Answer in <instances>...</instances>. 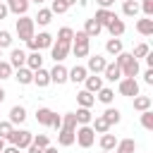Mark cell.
<instances>
[{
	"instance_id": "cell-31",
	"label": "cell",
	"mask_w": 153,
	"mask_h": 153,
	"mask_svg": "<svg viewBox=\"0 0 153 153\" xmlns=\"http://www.w3.org/2000/svg\"><path fill=\"white\" fill-rule=\"evenodd\" d=\"M122 12H124L127 17H136V14H139V2H136V0H124V2H122Z\"/></svg>"
},
{
	"instance_id": "cell-30",
	"label": "cell",
	"mask_w": 153,
	"mask_h": 153,
	"mask_svg": "<svg viewBox=\"0 0 153 153\" xmlns=\"http://www.w3.org/2000/svg\"><path fill=\"white\" fill-rule=\"evenodd\" d=\"M115 146H117L115 134H100V148L103 151H115Z\"/></svg>"
},
{
	"instance_id": "cell-20",
	"label": "cell",
	"mask_w": 153,
	"mask_h": 153,
	"mask_svg": "<svg viewBox=\"0 0 153 153\" xmlns=\"http://www.w3.org/2000/svg\"><path fill=\"white\" fill-rule=\"evenodd\" d=\"M100 31H103V26H100V24H98L93 17H91V19H86V24H84V33H86L88 38H96Z\"/></svg>"
},
{
	"instance_id": "cell-54",
	"label": "cell",
	"mask_w": 153,
	"mask_h": 153,
	"mask_svg": "<svg viewBox=\"0 0 153 153\" xmlns=\"http://www.w3.org/2000/svg\"><path fill=\"white\" fill-rule=\"evenodd\" d=\"M2 148H5V139H0V153H2Z\"/></svg>"
},
{
	"instance_id": "cell-3",
	"label": "cell",
	"mask_w": 153,
	"mask_h": 153,
	"mask_svg": "<svg viewBox=\"0 0 153 153\" xmlns=\"http://www.w3.org/2000/svg\"><path fill=\"white\" fill-rule=\"evenodd\" d=\"M36 122L43 124V127H53V129H57V131H60V127H62V117H60L57 112H53L50 108H38V110H36Z\"/></svg>"
},
{
	"instance_id": "cell-5",
	"label": "cell",
	"mask_w": 153,
	"mask_h": 153,
	"mask_svg": "<svg viewBox=\"0 0 153 153\" xmlns=\"http://www.w3.org/2000/svg\"><path fill=\"white\" fill-rule=\"evenodd\" d=\"M88 48H91V38L84 31H76L74 38H72V53H74V57H86Z\"/></svg>"
},
{
	"instance_id": "cell-34",
	"label": "cell",
	"mask_w": 153,
	"mask_h": 153,
	"mask_svg": "<svg viewBox=\"0 0 153 153\" xmlns=\"http://www.w3.org/2000/svg\"><path fill=\"white\" fill-rule=\"evenodd\" d=\"M50 19H53V12H50V10H45V7H43V10H38V14L33 17V22H38L41 26L50 24Z\"/></svg>"
},
{
	"instance_id": "cell-37",
	"label": "cell",
	"mask_w": 153,
	"mask_h": 153,
	"mask_svg": "<svg viewBox=\"0 0 153 153\" xmlns=\"http://www.w3.org/2000/svg\"><path fill=\"white\" fill-rule=\"evenodd\" d=\"M67 10H69V5L65 0H53V5H50V12L53 14H65Z\"/></svg>"
},
{
	"instance_id": "cell-52",
	"label": "cell",
	"mask_w": 153,
	"mask_h": 153,
	"mask_svg": "<svg viewBox=\"0 0 153 153\" xmlns=\"http://www.w3.org/2000/svg\"><path fill=\"white\" fill-rule=\"evenodd\" d=\"M29 2H36V5H43L45 0H29Z\"/></svg>"
},
{
	"instance_id": "cell-51",
	"label": "cell",
	"mask_w": 153,
	"mask_h": 153,
	"mask_svg": "<svg viewBox=\"0 0 153 153\" xmlns=\"http://www.w3.org/2000/svg\"><path fill=\"white\" fill-rule=\"evenodd\" d=\"M43 153H57V148H53V146H48V148H43Z\"/></svg>"
},
{
	"instance_id": "cell-6",
	"label": "cell",
	"mask_w": 153,
	"mask_h": 153,
	"mask_svg": "<svg viewBox=\"0 0 153 153\" xmlns=\"http://www.w3.org/2000/svg\"><path fill=\"white\" fill-rule=\"evenodd\" d=\"M33 29H36V22L31 19V17H19L17 19V36L22 38V41H31L36 33H33Z\"/></svg>"
},
{
	"instance_id": "cell-56",
	"label": "cell",
	"mask_w": 153,
	"mask_h": 153,
	"mask_svg": "<svg viewBox=\"0 0 153 153\" xmlns=\"http://www.w3.org/2000/svg\"><path fill=\"white\" fill-rule=\"evenodd\" d=\"M0 60H2V50H0Z\"/></svg>"
},
{
	"instance_id": "cell-36",
	"label": "cell",
	"mask_w": 153,
	"mask_h": 153,
	"mask_svg": "<svg viewBox=\"0 0 153 153\" xmlns=\"http://www.w3.org/2000/svg\"><path fill=\"white\" fill-rule=\"evenodd\" d=\"M112 98H115V91H112V88H108V86H103V88L98 91V100H100V103H105V105H110V103H112Z\"/></svg>"
},
{
	"instance_id": "cell-57",
	"label": "cell",
	"mask_w": 153,
	"mask_h": 153,
	"mask_svg": "<svg viewBox=\"0 0 153 153\" xmlns=\"http://www.w3.org/2000/svg\"><path fill=\"white\" fill-rule=\"evenodd\" d=\"M103 153H110V151H103Z\"/></svg>"
},
{
	"instance_id": "cell-27",
	"label": "cell",
	"mask_w": 153,
	"mask_h": 153,
	"mask_svg": "<svg viewBox=\"0 0 153 153\" xmlns=\"http://www.w3.org/2000/svg\"><path fill=\"white\" fill-rule=\"evenodd\" d=\"M136 31H139L141 36H151V33H153V19H148V17H146V19H139V22H136Z\"/></svg>"
},
{
	"instance_id": "cell-58",
	"label": "cell",
	"mask_w": 153,
	"mask_h": 153,
	"mask_svg": "<svg viewBox=\"0 0 153 153\" xmlns=\"http://www.w3.org/2000/svg\"><path fill=\"white\" fill-rule=\"evenodd\" d=\"M122 2H124V0H122Z\"/></svg>"
},
{
	"instance_id": "cell-53",
	"label": "cell",
	"mask_w": 153,
	"mask_h": 153,
	"mask_svg": "<svg viewBox=\"0 0 153 153\" xmlns=\"http://www.w3.org/2000/svg\"><path fill=\"white\" fill-rule=\"evenodd\" d=\"M2 100H5V91L0 88V103H2Z\"/></svg>"
},
{
	"instance_id": "cell-21",
	"label": "cell",
	"mask_w": 153,
	"mask_h": 153,
	"mask_svg": "<svg viewBox=\"0 0 153 153\" xmlns=\"http://www.w3.org/2000/svg\"><path fill=\"white\" fill-rule=\"evenodd\" d=\"M105 29L110 31V36H112V38H120V36L124 33V29H127V26H124V22H122V19H117V17H115Z\"/></svg>"
},
{
	"instance_id": "cell-47",
	"label": "cell",
	"mask_w": 153,
	"mask_h": 153,
	"mask_svg": "<svg viewBox=\"0 0 153 153\" xmlns=\"http://www.w3.org/2000/svg\"><path fill=\"white\" fill-rule=\"evenodd\" d=\"M100 10H110V5H115V0H96Z\"/></svg>"
},
{
	"instance_id": "cell-13",
	"label": "cell",
	"mask_w": 153,
	"mask_h": 153,
	"mask_svg": "<svg viewBox=\"0 0 153 153\" xmlns=\"http://www.w3.org/2000/svg\"><path fill=\"white\" fill-rule=\"evenodd\" d=\"M10 65H12V69L26 67V53H24L22 48H14V50L10 53Z\"/></svg>"
},
{
	"instance_id": "cell-49",
	"label": "cell",
	"mask_w": 153,
	"mask_h": 153,
	"mask_svg": "<svg viewBox=\"0 0 153 153\" xmlns=\"http://www.w3.org/2000/svg\"><path fill=\"white\" fill-rule=\"evenodd\" d=\"M2 153H19V148H17V146H5Z\"/></svg>"
},
{
	"instance_id": "cell-32",
	"label": "cell",
	"mask_w": 153,
	"mask_h": 153,
	"mask_svg": "<svg viewBox=\"0 0 153 153\" xmlns=\"http://www.w3.org/2000/svg\"><path fill=\"white\" fill-rule=\"evenodd\" d=\"M74 115H76V124H91V120H93V115H91L88 108H79Z\"/></svg>"
},
{
	"instance_id": "cell-41",
	"label": "cell",
	"mask_w": 153,
	"mask_h": 153,
	"mask_svg": "<svg viewBox=\"0 0 153 153\" xmlns=\"http://www.w3.org/2000/svg\"><path fill=\"white\" fill-rule=\"evenodd\" d=\"M10 76H12V65L0 60V79H10Z\"/></svg>"
},
{
	"instance_id": "cell-22",
	"label": "cell",
	"mask_w": 153,
	"mask_h": 153,
	"mask_svg": "<svg viewBox=\"0 0 153 153\" xmlns=\"http://www.w3.org/2000/svg\"><path fill=\"white\" fill-rule=\"evenodd\" d=\"M26 67H29L31 72H36V69H41V67H43V57H41V53H38V50H33V53H29V55H26Z\"/></svg>"
},
{
	"instance_id": "cell-40",
	"label": "cell",
	"mask_w": 153,
	"mask_h": 153,
	"mask_svg": "<svg viewBox=\"0 0 153 153\" xmlns=\"http://www.w3.org/2000/svg\"><path fill=\"white\" fill-rule=\"evenodd\" d=\"M57 38H60V41H69V43H72V38H74V31H72L69 26H62V29L57 31Z\"/></svg>"
},
{
	"instance_id": "cell-9",
	"label": "cell",
	"mask_w": 153,
	"mask_h": 153,
	"mask_svg": "<svg viewBox=\"0 0 153 153\" xmlns=\"http://www.w3.org/2000/svg\"><path fill=\"white\" fill-rule=\"evenodd\" d=\"M69 50H72V43H69V41H60V38H57V41L50 45V53H53V60H55V62H62V60L69 55Z\"/></svg>"
},
{
	"instance_id": "cell-4",
	"label": "cell",
	"mask_w": 153,
	"mask_h": 153,
	"mask_svg": "<svg viewBox=\"0 0 153 153\" xmlns=\"http://www.w3.org/2000/svg\"><path fill=\"white\" fill-rule=\"evenodd\" d=\"M5 141H10V146H17V148L22 151V148H29V146H31L33 134H31L29 129H12V134H10Z\"/></svg>"
},
{
	"instance_id": "cell-16",
	"label": "cell",
	"mask_w": 153,
	"mask_h": 153,
	"mask_svg": "<svg viewBox=\"0 0 153 153\" xmlns=\"http://www.w3.org/2000/svg\"><path fill=\"white\" fill-rule=\"evenodd\" d=\"M86 76H88V72H86V67H81V65H76V67L67 69V79H69V81H74V84L84 81Z\"/></svg>"
},
{
	"instance_id": "cell-15",
	"label": "cell",
	"mask_w": 153,
	"mask_h": 153,
	"mask_svg": "<svg viewBox=\"0 0 153 153\" xmlns=\"http://www.w3.org/2000/svg\"><path fill=\"white\" fill-rule=\"evenodd\" d=\"M115 17H117V14H115L112 10H100V7H98V10H96V14H93V19H96L100 26H108Z\"/></svg>"
},
{
	"instance_id": "cell-14",
	"label": "cell",
	"mask_w": 153,
	"mask_h": 153,
	"mask_svg": "<svg viewBox=\"0 0 153 153\" xmlns=\"http://www.w3.org/2000/svg\"><path fill=\"white\" fill-rule=\"evenodd\" d=\"M105 65H108V60H105V57H100V55H93V57H88V65H86V72H93V74H100V72L105 69Z\"/></svg>"
},
{
	"instance_id": "cell-26",
	"label": "cell",
	"mask_w": 153,
	"mask_h": 153,
	"mask_svg": "<svg viewBox=\"0 0 153 153\" xmlns=\"http://www.w3.org/2000/svg\"><path fill=\"white\" fill-rule=\"evenodd\" d=\"M134 151H136V141L134 139H122L115 146V153H134Z\"/></svg>"
},
{
	"instance_id": "cell-7",
	"label": "cell",
	"mask_w": 153,
	"mask_h": 153,
	"mask_svg": "<svg viewBox=\"0 0 153 153\" xmlns=\"http://www.w3.org/2000/svg\"><path fill=\"white\" fill-rule=\"evenodd\" d=\"M74 141H76L81 148H91L93 141H96V131L91 129V124H81V127L74 131Z\"/></svg>"
},
{
	"instance_id": "cell-42",
	"label": "cell",
	"mask_w": 153,
	"mask_h": 153,
	"mask_svg": "<svg viewBox=\"0 0 153 153\" xmlns=\"http://www.w3.org/2000/svg\"><path fill=\"white\" fill-rule=\"evenodd\" d=\"M10 45H12V33L2 29V31H0V50H2V48H10Z\"/></svg>"
},
{
	"instance_id": "cell-35",
	"label": "cell",
	"mask_w": 153,
	"mask_h": 153,
	"mask_svg": "<svg viewBox=\"0 0 153 153\" xmlns=\"http://www.w3.org/2000/svg\"><path fill=\"white\" fill-rule=\"evenodd\" d=\"M105 50H108L110 55H120V53H122V41H120V38H110V41L105 43Z\"/></svg>"
},
{
	"instance_id": "cell-48",
	"label": "cell",
	"mask_w": 153,
	"mask_h": 153,
	"mask_svg": "<svg viewBox=\"0 0 153 153\" xmlns=\"http://www.w3.org/2000/svg\"><path fill=\"white\" fill-rule=\"evenodd\" d=\"M7 14H10V10H7V5H5V2H0V19H5Z\"/></svg>"
},
{
	"instance_id": "cell-33",
	"label": "cell",
	"mask_w": 153,
	"mask_h": 153,
	"mask_svg": "<svg viewBox=\"0 0 153 153\" xmlns=\"http://www.w3.org/2000/svg\"><path fill=\"white\" fill-rule=\"evenodd\" d=\"M120 117H122V115H120V110H117V108H108V110L103 112V120H105L110 127H112V124H117V122H120Z\"/></svg>"
},
{
	"instance_id": "cell-17",
	"label": "cell",
	"mask_w": 153,
	"mask_h": 153,
	"mask_svg": "<svg viewBox=\"0 0 153 153\" xmlns=\"http://www.w3.org/2000/svg\"><path fill=\"white\" fill-rule=\"evenodd\" d=\"M103 74H105V79H108V81H120V79H122V72H120L117 62H108V65H105V69H103Z\"/></svg>"
},
{
	"instance_id": "cell-1",
	"label": "cell",
	"mask_w": 153,
	"mask_h": 153,
	"mask_svg": "<svg viewBox=\"0 0 153 153\" xmlns=\"http://www.w3.org/2000/svg\"><path fill=\"white\" fill-rule=\"evenodd\" d=\"M74 131H76V115L74 112H67L62 117V127H60V134H57V143L60 146H72L74 143Z\"/></svg>"
},
{
	"instance_id": "cell-44",
	"label": "cell",
	"mask_w": 153,
	"mask_h": 153,
	"mask_svg": "<svg viewBox=\"0 0 153 153\" xmlns=\"http://www.w3.org/2000/svg\"><path fill=\"white\" fill-rule=\"evenodd\" d=\"M31 143H36L38 148H48V146H50V141H48V136H45V134H38V136H33V141H31Z\"/></svg>"
},
{
	"instance_id": "cell-46",
	"label": "cell",
	"mask_w": 153,
	"mask_h": 153,
	"mask_svg": "<svg viewBox=\"0 0 153 153\" xmlns=\"http://www.w3.org/2000/svg\"><path fill=\"white\" fill-rule=\"evenodd\" d=\"M143 81H146V84H153V67H148V69L143 72Z\"/></svg>"
},
{
	"instance_id": "cell-38",
	"label": "cell",
	"mask_w": 153,
	"mask_h": 153,
	"mask_svg": "<svg viewBox=\"0 0 153 153\" xmlns=\"http://www.w3.org/2000/svg\"><path fill=\"white\" fill-rule=\"evenodd\" d=\"M151 53V48H148V43H139L136 48H134V53H131V57L134 60H139V57H146Z\"/></svg>"
},
{
	"instance_id": "cell-11",
	"label": "cell",
	"mask_w": 153,
	"mask_h": 153,
	"mask_svg": "<svg viewBox=\"0 0 153 153\" xmlns=\"http://www.w3.org/2000/svg\"><path fill=\"white\" fill-rule=\"evenodd\" d=\"M67 81V67H62V62H55V67L50 69V84H65Z\"/></svg>"
},
{
	"instance_id": "cell-8",
	"label": "cell",
	"mask_w": 153,
	"mask_h": 153,
	"mask_svg": "<svg viewBox=\"0 0 153 153\" xmlns=\"http://www.w3.org/2000/svg\"><path fill=\"white\" fill-rule=\"evenodd\" d=\"M26 45H29V50H31V53H33V50H38V53H41L43 48H50V45H53V36H50V33H45V31H41V33H38V36H33L31 41H26Z\"/></svg>"
},
{
	"instance_id": "cell-45",
	"label": "cell",
	"mask_w": 153,
	"mask_h": 153,
	"mask_svg": "<svg viewBox=\"0 0 153 153\" xmlns=\"http://www.w3.org/2000/svg\"><path fill=\"white\" fill-rule=\"evenodd\" d=\"M141 10H143V14L151 19V17H153V0H143V2H141Z\"/></svg>"
},
{
	"instance_id": "cell-55",
	"label": "cell",
	"mask_w": 153,
	"mask_h": 153,
	"mask_svg": "<svg viewBox=\"0 0 153 153\" xmlns=\"http://www.w3.org/2000/svg\"><path fill=\"white\" fill-rule=\"evenodd\" d=\"M65 2H67V5H69V7H72V5H74V2H76V0H65Z\"/></svg>"
},
{
	"instance_id": "cell-18",
	"label": "cell",
	"mask_w": 153,
	"mask_h": 153,
	"mask_svg": "<svg viewBox=\"0 0 153 153\" xmlns=\"http://www.w3.org/2000/svg\"><path fill=\"white\" fill-rule=\"evenodd\" d=\"M33 84H36L38 88H45V86L50 84V72H48V69H43V67H41V69H36V72H33Z\"/></svg>"
},
{
	"instance_id": "cell-43",
	"label": "cell",
	"mask_w": 153,
	"mask_h": 153,
	"mask_svg": "<svg viewBox=\"0 0 153 153\" xmlns=\"http://www.w3.org/2000/svg\"><path fill=\"white\" fill-rule=\"evenodd\" d=\"M12 129H14L12 122H0V139H7L12 134Z\"/></svg>"
},
{
	"instance_id": "cell-25",
	"label": "cell",
	"mask_w": 153,
	"mask_h": 153,
	"mask_svg": "<svg viewBox=\"0 0 153 153\" xmlns=\"http://www.w3.org/2000/svg\"><path fill=\"white\" fill-rule=\"evenodd\" d=\"M24 120H26V110H24L22 105H12V110H10V120H7V122L19 124V122H24Z\"/></svg>"
},
{
	"instance_id": "cell-39",
	"label": "cell",
	"mask_w": 153,
	"mask_h": 153,
	"mask_svg": "<svg viewBox=\"0 0 153 153\" xmlns=\"http://www.w3.org/2000/svg\"><path fill=\"white\" fill-rule=\"evenodd\" d=\"M141 124H143V129H153V112L151 110L141 112Z\"/></svg>"
},
{
	"instance_id": "cell-24",
	"label": "cell",
	"mask_w": 153,
	"mask_h": 153,
	"mask_svg": "<svg viewBox=\"0 0 153 153\" xmlns=\"http://www.w3.org/2000/svg\"><path fill=\"white\" fill-rule=\"evenodd\" d=\"M76 103H79V108H91V105L96 103V96H93V93H88V91L84 88V91H79V93H76Z\"/></svg>"
},
{
	"instance_id": "cell-29",
	"label": "cell",
	"mask_w": 153,
	"mask_h": 153,
	"mask_svg": "<svg viewBox=\"0 0 153 153\" xmlns=\"http://www.w3.org/2000/svg\"><path fill=\"white\" fill-rule=\"evenodd\" d=\"M91 129L96 131V134H108L110 131V124L103 120V115L100 117H96V120H91Z\"/></svg>"
},
{
	"instance_id": "cell-50",
	"label": "cell",
	"mask_w": 153,
	"mask_h": 153,
	"mask_svg": "<svg viewBox=\"0 0 153 153\" xmlns=\"http://www.w3.org/2000/svg\"><path fill=\"white\" fill-rule=\"evenodd\" d=\"M29 153H43V148H38L36 143H31V146H29Z\"/></svg>"
},
{
	"instance_id": "cell-28",
	"label": "cell",
	"mask_w": 153,
	"mask_h": 153,
	"mask_svg": "<svg viewBox=\"0 0 153 153\" xmlns=\"http://www.w3.org/2000/svg\"><path fill=\"white\" fill-rule=\"evenodd\" d=\"M151 96H134V110L143 112V110H151Z\"/></svg>"
},
{
	"instance_id": "cell-10",
	"label": "cell",
	"mask_w": 153,
	"mask_h": 153,
	"mask_svg": "<svg viewBox=\"0 0 153 153\" xmlns=\"http://www.w3.org/2000/svg\"><path fill=\"white\" fill-rule=\"evenodd\" d=\"M120 93L122 96H139V84H136V79H129V76H122L120 79Z\"/></svg>"
},
{
	"instance_id": "cell-12",
	"label": "cell",
	"mask_w": 153,
	"mask_h": 153,
	"mask_svg": "<svg viewBox=\"0 0 153 153\" xmlns=\"http://www.w3.org/2000/svg\"><path fill=\"white\" fill-rule=\"evenodd\" d=\"M5 5H7V10L14 12L17 17H24L26 10H29V0H5Z\"/></svg>"
},
{
	"instance_id": "cell-2",
	"label": "cell",
	"mask_w": 153,
	"mask_h": 153,
	"mask_svg": "<svg viewBox=\"0 0 153 153\" xmlns=\"http://www.w3.org/2000/svg\"><path fill=\"white\" fill-rule=\"evenodd\" d=\"M117 67H120V72H122V76H129V79H134L136 74H139V60H134L131 57V53H120L117 55Z\"/></svg>"
},
{
	"instance_id": "cell-19",
	"label": "cell",
	"mask_w": 153,
	"mask_h": 153,
	"mask_svg": "<svg viewBox=\"0 0 153 153\" xmlns=\"http://www.w3.org/2000/svg\"><path fill=\"white\" fill-rule=\"evenodd\" d=\"M84 84H86V91H88V93H98V91L103 88V76H98V74L86 76V79H84Z\"/></svg>"
},
{
	"instance_id": "cell-23",
	"label": "cell",
	"mask_w": 153,
	"mask_h": 153,
	"mask_svg": "<svg viewBox=\"0 0 153 153\" xmlns=\"http://www.w3.org/2000/svg\"><path fill=\"white\" fill-rule=\"evenodd\" d=\"M14 79H17L22 86H26V84H33V72H31L29 67H19V69H17V74H14Z\"/></svg>"
}]
</instances>
